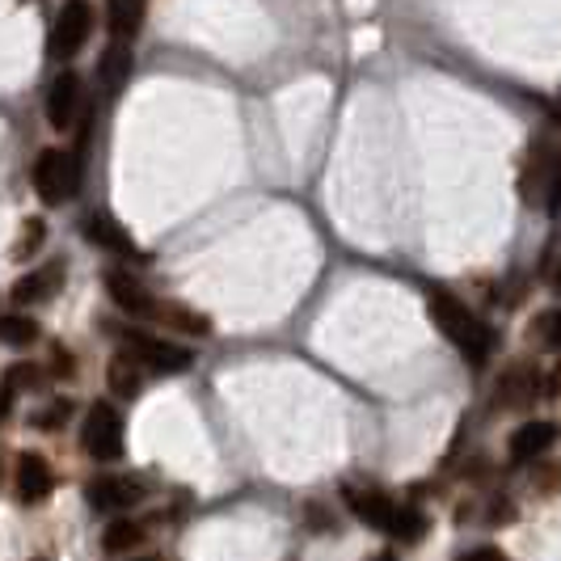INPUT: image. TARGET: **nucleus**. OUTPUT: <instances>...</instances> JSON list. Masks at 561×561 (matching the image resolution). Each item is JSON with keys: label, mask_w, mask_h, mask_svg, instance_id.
<instances>
[{"label": "nucleus", "mask_w": 561, "mask_h": 561, "mask_svg": "<svg viewBox=\"0 0 561 561\" xmlns=\"http://www.w3.org/2000/svg\"><path fill=\"white\" fill-rule=\"evenodd\" d=\"M427 305H431V321L439 325V334L456 346L473 368H486V359H490V350H494L490 325H481V321L473 317V309L461 305L456 296H447V291H431Z\"/></svg>", "instance_id": "nucleus-1"}, {"label": "nucleus", "mask_w": 561, "mask_h": 561, "mask_svg": "<svg viewBox=\"0 0 561 561\" xmlns=\"http://www.w3.org/2000/svg\"><path fill=\"white\" fill-rule=\"evenodd\" d=\"M81 178H85L81 153L47 148V153H38V160H34V190H38V199H43L47 207L68 203V199L76 194V187H81Z\"/></svg>", "instance_id": "nucleus-2"}, {"label": "nucleus", "mask_w": 561, "mask_h": 561, "mask_svg": "<svg viewBox=\"0 0 561 561\" xmlns=\"http://www.w3.org/2000/svg\"><path fill=\"white\" fill-rule=\"evenodd\" d=\"M94 34V4L89 0H63L60 17L51 26V38H47V56L51 60H72Z\"/></svg>", "instance_id": "nucleus-3"}, {"label": "nucleus", "mask_w": 561, "mask_h": 561, "mask_svg": "<svg viewBox=\"0 0 561 561\" xmlns=\"http://www.w3.org/2000/svg\"><path fill=\"white\" fill-rule=\"evenodd\" d=\"M119 343H123V350L131 359H140L153 372H190V363H194V355H190L187 346L165 343V338L144 334V330H119Z\"/></svg>", "instance_id": "nucleus-4"}, {"label": "nucleus", "mask_w": 561, "mask_h": 561, "mask_svg": "<svg viewBox=\"0 0 561 561\" xmlns=\"http://www.w3.org/2000/svg\"><path fill=\"white\" fill-rule=\"evenodd\" d=\"M81 443H85V452H89L94 461H115V456H123V414L115 406H106V402L89 406Z\"/></svg>", "instance_id": "nucleus-5"}, {"label": "nucleus", "mask_w": 561, "mask_h": 561, "mask_svg": "<svg viewBox=\"0 0 561 561\" xmlns=\"http://www.w3.org/2000/svg\"><path fill=\"white\" fill-rule=\"evenodd\" d=\"M343 499H346V506H350V515H359L363 524L389 532V536L397 532L402 511H406V506H397L389 494H380V490H363V486H343Z\"/></svg>", "instance_id": "nucleus-6"}, {"label": "nucleus", "mask_w": 561, "mask_h": 561, "mask_svg": "<svg viewBox=\"0 0 561 561\" xmlns=\"http://www.w3.org/2000/svg\"><path fill=\"white\" fill-rule=\"evenodd\" d=\"M81 106H85V102H81V76H76V72H60V76L47 85V123L56 127V131H68Z\"/></svg>", "instance_id": "nucleus-7"}, {"label": "nucleus", "mask_w": 561, "mask_h": 561, "mask_svg": "<svg viewBox=\"0 0 561 561\" xmlns=\"http://www.w3.org/2000/svg\"><path fill=\"white\" fill-rule=\"evenodd\" d=\"M106 291H110V300H115L119 309L131 312V317H140V321H156V312H160V305H156L153 296L131 279V275H123V271H106Z\"/></svg>", "instance_id": "nucleus-8"}, {"label": "nucleus", "mask_w": 561, "mask_h": 561, "mask_svg": "<svg viewBox=\"0 0 561 561\" xmlns=\"http://www.w3.org/2000/svg\"><path fill=\"white\" fill-rule=\"evenodd\" d=\"M140 494H144V486L135 477H123V473H110V477L89 481V502H94L97 511H127V506L140 502Z\"/></svg>", "instance_id": "nucleus-9"}, {"label": "nucleus", "mask_w": 561, "mask_h": 561, "mask_svg": "<svg viewBox=\"0 0 561 561\" xmlns=\"http://www.w3.org/2000/svg\"><path fill=\"white\" fill-rule=\"evenodd\" d=\"M558 443V422H524L515 435H511V443H506V452H511V461H540L549 447Z\"/></svg>", "instance_id": "nucleus-10"}, {"label": "nucleus", "mask_w": 561, "mask_h": 561, "mask_svg": "<svg viewBox=\"0 0 561 561\" xmlns=\"http://www.w3.org/2000/svg\"><path fill=\"white\" fill-rule=\"evenodd\" d=\"M51 490H56L51 465L38 452H22V461H17V494H22V502H43Z\"/></svg>", "instance_id": "nucleus-11"}, {"label": "nucleus", "mask_w": 561, "mask_h": 561, "mask_svg": "<svg viewBox=\"0 0 561 561\" xmlns=\"http://www.w3.org/2000/svg\"><path fill=\"white\" fill-rule=\"evenodd\" d=\"M63 283V266L60 262H51V266H43V271H34L26 279L13 283V300L17 305H38V300H51L56 291H60Z\"/></svg>", "instance_id": "nucleus-12"}, {"label": "nucleus", "mask_w": 561, "mask_h": 561, "mask_svg": "<svg viewBox=\"0 0 561 561\" xmlns=\"http://www.w3.org/2000/svg\"><path fill=\"white\" fill-rule=\"evenodd\" d=\"M106 26L115 43H131L144 26V0H106Z\"/></svg>", "instance_id": "nucleus-13"}, {"label": "nucleus", "mask_w": 561, "mask_h": 561, "mask_svg": "<svg viewBox=\"0 0 561 561\" xmlns=\"http://www.w3.org/2000/svg\"><path fill=\"white\" fill-rule=\"evenodd\" d=\"M85 232H89V241H94V246H102V250L119 253V258H135V262H140V250H135V241H131V237L123 232V224H115L110 216H89Z\"/></svg>", "instance_id": "nucleus-14"}, {"label": "nucleus", "mask_w": 561, "mask_h": 561, "mask_svg": "<svg viewBox=\"0 0 561 561\" xmlns=\"http://www.w3.org/2000/svg\"><path fill=\"white\" fill-rule=\"evenodd\" d=\"M127 76H131V51H127V43H110L102 51V63H97V81H102L106 94H119Z\"/></svg>", "instance_id": "nucleus-15"}, {"label": "nucleus", "mask_w": 561, "mask_h": 561, "mask_svg": "<svg viewBox=\"0 0 561 561\" xmlns=\"http://www.w3.org/2000/svg\"><path fill=\"white\" fill-rule=\"evenodd\" d=\"M156 325H169V330H178V334H194V338H203V334L212 330V325H207V317L187 309V305H160Z\"/></svg>", "instance_id": "nucleus-16"}, {"label": "nucleus", "mask_w": 561, "mask_h": 561, "mask_svg": "<svg viewBox=\"0 0 561 561\" xmlns=\"http://www.w3.org/2000/svg\"><path fill=\"white\" fill-rule=\"evenodd\" d=\"M140 359H131V355H115L110 359V368H106V384L119 393V397H135L140 393Z\"/></svg>", "instance_id": "nucleus-17"}, {"label": "nucleus", "mask_w": 561, "mask_h": 561, "mask_svg": "<svg viewBox=\"0 0 561 561\" xmlns=\"http://www.w3.org/2000/svg\"><path fill=\"white\" fill-rule=\"evenodd\" d=\"M0 343L4 346H34L38 343V325L22 312H4L0 317Z\"/></svg>", "instance_id": "nucleus-18"}, {"label": "nucleus", "mask_w": 561, "mask_h": 561, "mask_svg": "<svg viewBox=\"0 0 561 561\" xmlns=\"http://www.w3.org/2000/svg\"><path fill=\"white\" fill-rule=\"evenodd\" d=\"M499 406H524L532 393H536V375L528 368H515V372L502 375V389H499Z\"/></svg>", "instance_id": "nucleus-19"}, {"label": "nucleus", "mask_w": 561, "mask_h": 561, "mask_svg": "<svg viewBox=\"0 0 561 561\" xmlns=\"http://www.w3.org/2000/svg\"><path fill=\"white\" fill-rule=\"evenodd\" d=\"M140 540H144V528L131 524V520H115L110 528L102 532V549H106V553H127V549H135Z\"/></svg>", "instance_id": "nucleus-20"}, {"label": "nucleus", "mask_w": 561, "mask_h": 561, "mask_svg": "<svg viewBox=\"0 0 561 561\" xmlns=\"http://www.w3.org/2000/svg\"><path fill=\"white\" fill-rule=\"evenodd\" d=\"M43 241H47V224L38 216L26 219V232H22V241L13 246V262H26V258H34V253L43 250Z\"/></svg>", "instance_id": "nucleus-21"}, {"label": "nucleus", "mask_w": 561, "mask_h": 561, "mask_svg": "<svg viewBox=\"0 0 561 561\" xmlns=\"http://www.w3.org/2000/svg\"><path fill=\"white\" fill-rule=\"evenodd\" d=\"M43 384V368L38 363H13L9 372H4V389H13V393H26V389H38Z\"/></svg>", "instance_id": "nucleus-22"}, {"label": "nucleus", "mask_w": 561, "mask_h": 561, "mask_svg": "<svg viewBox=\"0 0 561 561\" xmlns=\"http://www.w3.org/2000/svg\"><path fill=\"white\" fill-rule=\"evenodd\" d=\"M68 418H72V406H68V402H47L31 422H34V431H60Z\"/></svg>", "instance_id": "nucleus-23"}, {"label": "nucleus", "mask_w": 561, "mask_h": 561, "mask_svg": "<svg viewBox=\"0 0 561 561\" xmlns=\"http://www.w3.org/2000/svg\"><path fill=\"white\" fill-rule=\"evenodd\" d=\"M536 334L545 338V346H553V350H561V309L540 312V321H536Z\"/></svg>", "instance_id": "nucleus-24"}, {"label": "nucleus", "mask_w": 561, "mask_h": 561, "mask_svg": "<svg viewBox=\"0 0 561 561\" xmlns=\"http://www.w3.org/2000/svg\"><path fill=\"white\" fill-rule=\"evenodd\" d=\"M545 207H549V216L553 219L561 216V165L549 174V203H545Z\"/></svg>", "instance_id": "nucleus-25"}, {"label": "nucleus", "mask_w": 561, "mask_h": 561, "mask_svg": "<svg viewBox=\"0 0 561 561\" xmlns=\"http://www.w3.org/2000/svg\"><path fill=\"white\" fill-rule=\"evenodd\" d=\"M461 561H511V558L502 549H494V545H481V549H468Z\"/></svg>", "instance_id": "nucleus-26"}, {"label": "nucleus", "mask_w": 561, "mask_h": 561, "mask_svg": "<svg viewBox=\"0 0 561 561\" xmlns=\"http://www.w3.org/2000/svg\"><path fill=\"white\" fill-rule=\"evenodd\" d=\"M4 418H9V393L0 389V422H4Z\"/></svg>", "instance_id": "nucleus-27"}, {"label": "nucleus", "mask_w": 561, "mask_h": 561, "mask_svg": "<svg viewBox=\"0 0 561 561\" xmlns=\"http://www.w3.org/2000/svg\"><path fill=\"white\" fill-rule=\"evenodd\" d=\"M553 291H558V296H561V266H558V271H553Z\"/></svg>", "instance_id": "nucleus-28"}, {"label": "nucleus", "mask_w": 561, "mask_h": 561, "mask_svg": "<svg viewBox=\"0 0 561 561\" xmlns=\"http://www.w3.org/2000/svg\"><path fill=\"white\" fill-rule=\"evenodd\" d=\"M375 561H397V558H393V553H384V558H375Z\"/></svg>", "instance_id": "nucleus-29"}, {"label": "nucleus", "mask_w": 561, "mask_h": 561, "mask_svg": "<svg viewBox=\"0 0 561 561\" xmlns=\"http://www.w3.org/2000/svg\"><path fill=\"white\" fill-rule=\"evenodd\" d=\"M148 561H153V558H148Z\"/></svg>", "instance_id": "nucleus-30"}]
</instances>
